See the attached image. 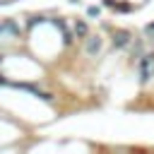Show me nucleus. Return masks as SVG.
Segmentation results:
<instances>
[{
    "instance_id": "5",
    "label": "nucleus",
    "mask_w": 154,
    "mask_h": 154,
    "mask_svg": "<svg viewBox=\"0 0 154 154\" xmlns=\"http://www.w3.org/2000/svg\"><path fill=\"white\" fill-rule=\"evenodd\" d=\"M63 41H65V43H72V41H75V36H72V31H70L67 26H63Z\"/></svg>"
},
{
    "instance_id": "3",
    "label": "nucleus",
    "mask_w": 154,
    "mask_h": 154,
    "mask_svg": "<svg viewBox=\"0 0 154 154\" xmlns=\"http://www.w3.org/2000/svg\"><path fill=\"white\" fill-rule=\"evenodd\" d=\"M101 51V36H89L87 38V53L89 55H96Z\"/></svg>"
},
{
    "instance_id": "6",
    "label": "nucleus",
    "mask_w": 154,
    "mask_h": 154,
    "mask_svg": "<svg viewBox=\"0 0 154 154\" xmlns=\"http://www.w3.org/2000/svg\"><path fill=\"white\" fill-rule=\"evenodd\" d=\"M101 5H103V7H116L118 2H116V0H101Z\"/></svg>"
},
{
    "instance_id": "7",
    "label": "nucleus",
    "mask_w": 154,
    "mask_h": 154,
    "mask_svg": "<svg viewBox=\"0 0 154 154\" xmlns=\"http://www.w3.org/2000/svg\"><path fill=\"white\" fill-rule=\"evenodd\" d=\"M87 14H89V17H96V14H99V7H89Z\"/></svg>"
},
{
    "instance_id": "1",
    "label": "nucleus",
    "mask_w": 154,
    "mask_h": 154,
    "mask_svg": "<svg viewBox=\"0 0 154 154\" xmlns=\"http://www.w3.org/2000/svg\"><path fill=\"white\" fill-rule=\"evenodd\" d=\"M152 77H154V72H152V55H142L140 58V82L147 84Z\"/></svg>"
},
{
    "instance_id": "8",
    "label": "nucleus",
    "mask_w": 154,
    "mask_h": 154,
    "mask_svg": "<svg viewBox=\"0 0 154 154\" xmlns=\"http://www.w3.org/2000/svg\"><path fill=\"white\" fill-rule=\"evenodd\" d=\"M144 31H147V34H154V22H152V24H147V26H144Z\"/></svg>"
},
{
    "instance_id": "4",
    "label": "nucleus",
    "mask_w": 154,
    "mask_h": 154,
    "mask_svg": "<svg viewBox=\"0 0 154 154\" xmlns=\"http://www.w3.org/2000/svg\"><path fill=\"white\" fill-rule=\"evenodd\" d=\"M75 36L77 38H89V26H87V22H82V19H77L75 22Z\"/></svg>"
},
{
    "instance_id": "9",
    "label": "nucleus",
    "mask_w": 154,
    "mask_h": 154,
    "mask_svg": "<svg viewBox=\"0 0 154 154\" xmlns=\"http://www.w3.org/2000/svg\"><path fill=\"white\" fill-rule=\"evenodd\" d=\"M12 2H14V0H12Z\"/></svg>"
},
{
    "instance_id": "2",
    "label": "nucleus",
    "mask_w": 154,
    "mask_h": 154,
    "mask_svg": "<svg viewBox=\"0 0 154 154\" xmlns=\"http://www.w3.org/2000/svg\"><path fill=\"white\" fill-rule=\"evenodd\" d=\"M113 46H116V48H128V46H130V34H128V31H116Z\"/></svg>"
}]
</instances>
